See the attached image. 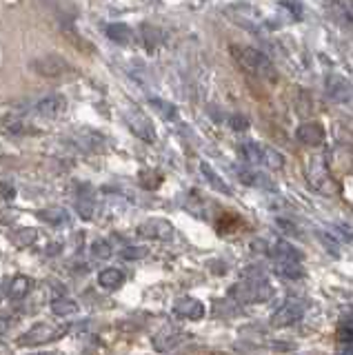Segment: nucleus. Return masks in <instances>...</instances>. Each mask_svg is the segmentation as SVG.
Here are the masks:
<instances>
[{
    "instance_id": "nucleus-1",
    "label": "nucleus",
    "mask_w": 353,
    "mask_h": 355,
    "mask_svg": "<svg viewBox=\"0 0 353 355\" xmlns=\"http://www.w3.org/2000/svg\"><path fill=\"white\" fill-rule=\"evenodd\" d=\"M304 175H307V182L309 187L318 191L320 196H336L338 193V184L334 180V175H331V169H329V160L325 153H311L307 155L304 160Z\"/></svg>"
},
{
    "instance_id": "nucleus-2",
    "label": "nucleus",
    "mask_w": 353,
    "mask_h": 355,
    "mask_svg": "<svg viewBox=\"0 0 353 355\" xmlns=\"http://www.w3.org/2000/svg\"><path fill=\"white\" fill-rule=\"evenodd\" d=\"M231 53H234L236 62L242 67L245 71H249L251 76L256 78H264V80H275V67L273 62L269 60L267 53H262L260 49L256 47H247V44H234L231 47Z\"/></svg>"
},
{
    "instance_id": "nucleus-3",
    "label": "nucleus",
    "mask_w": 353,
    "mask_h": 355,
    "mask_svg": "<svg viewBox=\"0 0 353 355\" xmlns=\"http://www.w3.org/2000/svg\"><path fill=\"white\" fill-rule=\"evenodd\" d=\"M229 295L240 304H260V302H267V300L273 295V288L264 277L262 280L260 277H247V280L238 282L234 288H231Z\"/></svg>"
},
{
    "instance_id": "nucleus-4",
    "label": "nucleus",
    "mask_w": 353,
    "mask_h": 355,
    "mask_svg": "<svg viewBox=\"0 0 353 355\" xmlns=\"http://www.w3.org/2000/svg\"><path fill=\"white\" fill-rule=\"evenodd\" d=\"M67 331H69L67 324H47V322H40V324H34L18 338V347H42V344L64 338Z\"/></svg>"
},
{
    "instance_id": "nucleus-5",
    "label": "nucleus",
    "mask_w": 353,
    "mask_h": 355,
    "mask_svg": "<svg viewBox=\"0 0 353 355\" xmlns=\"http://www.w3.org/2000/svg\"><path fill=\"white\" fill-rule=\"evenodd\" d=\"M304 311H307V302L300 297H289L273 311L271 315V327L275 329H286V327H293L298 324L302 318H304Z\"/></svg>"
},
{
    "instance_id": "nucleus-6",
    "label": "nucleus",
    "mask_w": 353,
    "mask_h": 355,
    "mask_svg": "<svg viewBox=\"0 0 353 355\" xmlns=\"http://www.w3.org/2000/svg\"><path fill=\"white\" fill-rule=\"evenodd\" d=\"M123 114H125L127 127L131 129V133H134V136H138L140 140H145L149 144L156 142V129H153L151 120L147 118L145 111L134 107V105H129V109H125Z\"/></svg>"
},
{
    "instance_id": "nucleus-7",
    "label": "nucleus",
    "mask_w": 353,
    "mask_h": 355,
    "mask_svg": "<svg viewBox=\"0 0 353 355\" xmlns=\"http://www.w3.org/2000/svg\"><path fill=\"white\" fill-rule=\"evenodd\" d=\"M31 69L40 76H45V78H58L62 73L71 71V64L58 53H47V55H40V58H36L34 62H31Z\"/></svg>"
},
{
    "instance_id": "nucleus-8",
    "label": "nucleus",
    "mask_w": 353,
    "mask_h": 355,
    "mask_svg": "<svg viewBox=\"0 0 353 355\" xmlns=\"http://www.w3.org/2000/svg\"><path fill=\"white\" fill-rule=\"evenodd\" d=\"M187 340V333L178 327H173V324H167V327H162L156 336L151 338V347L156 349L158 353H169L173 349H178L180 344Z\"/></svg>"
},
{
    "instance_id": "nucleus-9",
    "label": "nucleus",
    "mask_w": 353,
    "mask_h": 355,
    "mask_svg": "<svg viewBox=\"0 0 353 355\" xmlns=\"http://www.w3.org/2000/svg\"><path fill=\"white\" fill-rule=\"evenodd\" d=\"M138 233L147 240L167 242L173 238V225L164 218H149L147 222H142V225L138 227Z\"/></svg>"
},
{
    "instance_id": "nucleus-10",
    "label": "nucleus",
    "mask_w": 353,
    "mask_h": 355,
    "mask_svg": "<svg viewBox=\"0 0 353 355\" xmlns=\"http://www.w3.org/2000/svg\"><path fill=\"white\" fill-rule=\"evenodd\" d=\"M325 85H327V94L331 100H336V103H342V105L353 103V87L345 80V78L331 73V76H327Z\"/></svg>"
},
{
    "instance_id": "nucleus-11",
    "label": "nucleus",
    "mask_w": 353,
    "mask_h": 355,
    "mask_svg": "<svg viewBox=\"0 0 353 355\" xmlns=\"http://www.w3.org/2000/svg\"><path fill=\"white\" fill-rule=\"evenodd\" d=\"M173 313L178 315V318H184V320H203L205 318V304L200 302V300H196V297H189V295H184V297H178L175 300V304H173Z\"/></svg>"
},
{
    "instance_id": "nucleus-12",
    "label": "nucleus",
    "mask_w": 353,
    "mask_h": 355,
    "mask_svg": "<svg viewBox=\"0 0 353 355\" xmlns=\"http://www.w3.org/2000/svg\"><path fill=\"white\" fill-rule=\"evenodd\" d=\"M295 138L300 140L304 147H320L325 142V127L320 122H302L300 127L295 129Z\"/></svg>"
},
{
    "instance_id": "nucleus-13",
    "label": "nucleus",
    "mask_w": 353,
    "mask_h": 355,
    "mask_svg": "<svg viewBox=\"0 0 353 355\" xmlns=\"http://www.w3.org/2000/svg\"><path fill=\"white\" fill-rule=\"evenodd\" d=\"M64 107H67L64 98L58 96V94H51L47 98H42L40 103L34 107V111H36V116H40V118H56V116L62 114Z\"/></svg>"
},
{
    "instance_id": "nucleus-14",
    "label": "nucleus",
    "mask_w": 353,
    "mask_h": 355,
    "mask_svg": "<svg viewBox=\"0 0 353 355\" xmlns=\"http://www.w3.org/2000/svg\"><path fill=\"white\" fill-rule=\"evenodd\" d=\"M269 255L273 262H302V253L286 240L273 242V247L269 249Z\"/></svg>"
},
{
    "instance_id": "nucleus-15",
    "label": "nucleus",
    "mask_w": 353,
    "mask_h": 355,
    "mask_svg": "<svg viewBox=\"0 0 353 355\" xmlns=\"http://www.w3.org/2000/svg\"><path fill=\"white\" fill-rule=\"evenodd\" d=\"M71 136H74L76 144L83 147V149H87V151H101L103 149V142H105L103 136H101V133L92 131V129H87V127L74 131Z\"/></svg>"
},
{
    "instance_id": "nucleus-16",
    "label": "nucleus",
    "mask_w": 353,
    "mask_h": 355,
    "mask_svg": "<svg viewBox=\"0 0 353 355\" xmlns=\"http://www.w3.org/2000/svg\"><path fill=\"white\" fill-rule=\"evenodd\" d=\"M125 284V273L120 271V269H105L98 273V286L105 288V291H118L120 286Z\"/></svg>"
},
{
    "instance_id": "nucleus-17",
    "label": "nucleus",
    "mask_w": 353,
    "mask_h": 355,
    "mask_svg": "<svg viewBox=\"0 0 353 355\" xmlns=\"http://www.w3.org/2000/svg\"><path fill=\"white\" fill-rule=\"evenodd\" d=\"M31 288H34V282H31V277H27V275H16L14 280L9 282V286H7V295L18 302V300H25L31 293Z\"/></svg>"
},
{
    "instance_id": "nucleus-18",
    "label": "nucleus",
    "mask_w": 353,
    "mask_h": 355,
    "mask_svg": "<svg viewBox=\"0 0 353 355\" xmlns=\"http://www.w3.org/2000/svg\"><path fill=\"white\" fill-rule=\"evenodd\" d=\"M36 240H38V231L31 227H23V229H16L9 233V242L18 249H27L31 244H36Z\"/></svg>"
},
{
    "instance_id": "nucleus-19",
    "label": "nucleus",
    "mask_w": 353,
    "mask_h": 355,
    "mask_svg": "<svg viewBox=\"0 0 353 355\" xmlns=\"http://www.w3.org/2000/svg\"><path fill=\"white\" fill-rule=\"evenodd\" d=\"M273 273L284 280H300L304 277L302 262H273Z\"/></svg>"
},
{
    "instance_id": "nucleus-20",
    "label": "nucleus",
    "mask_w": 353,
    "mask_h": 355,
    "mask_svg": "<svg viewBox=\"0 0 353 355\" xmlns=\"http://www.w3.org/2000/svg\"><path fill=\"white\" fill-rule=\"evenodd\" d=\"M107 38L118 44H127L134 40V31H131V27H127L125 22H112V25L107 27Z\"/></svg>"
},
{
    "instance_id": "nucleus-21",
    "label": "nucleus",
    "mask_w": 353,
    "mask_h": 355,
    "mask_svg": "<svg viewBox=\"0 0 353 355\" xmlns=\"http://www.w3.org/2000/svg\"><path fill=\"white\" fill-rule=\"evenodd\" d=\"M200 171H203V175H205V180L212 184L218 193H225V196H231V187L220 178L214 169H212V164H207V162H200Z\"/></svg>"
},
{
    "instance_id": "nucleus-22",
    "label": "nucleus",
    "mask_w": 353,
    "mask_h": 355,
    "mask_svg": "<svg viewBox=\"0 0 353 355\" xmlns=\"http://www.w3.org/2000/svg\"><path fill=\"white\" fill-rule=\"evenodd\" d=\"M262 166H267L271 171H278L284 166V155L280 151H275L273 147H264L262 144Z\"/></svg>"
},
{
    "instance_id": "nucleus-23",
    "label": "nucleus",
    "mask_w": 353,
    "mask_h": 355,
    "mask_svg": "<svg viewBox=\"0 0 353 355\" xmlns=\"http://www.w3.org/2000/svg\"><path fill=\"white\" fill-rule=\"evenodd\" d=\"M240 153L242 158H245L249 164H260L262 162V144L253 142V140H247L240 144Z\"/></svg>"
},
{
    "instance_id": "nucleus-24",
    "label": "nucleus",
    "mask_w": 353,
    "mask_h": 355,
    "mask_svg": "<svg viewBox=\"0 0 353 355\" xmlns=\"http://www.w3.org/2000/svg\"><path fill=\"white\" fill-rule=\"evenodd\" d=\"M51 311L60 318H67L78 311V302H74L69 297H56V300H51Z\"/></svg>"
},
{
    "instance_id": "nucleus-25",
    "label": "nucleus",
    "mask_w": 353,
    "mask_h": 355,
    "mask_svg": "<svg viewBox=\"0 0 353 355\" xmlns=\"http://www.w3.org/2000/svg\"><path fill=\"white\" fill-rule=\"evenodd\" d=\"M149 105L158 111V114L164 118V120H175L178 118V109H175L171 103H167V100H160V98H151Z\"/></svg>"
},
{
    "instance_id": "nucleus-26",
    "label": "nucleus",
    "mask_w": 353,
    "mask_h": 355,
    "mask_svg": "<svg viewBox=\"0 0 353 355\" xmlns=\"http://www.w3.org/2000/svg\"><path fill=\"white\" fill-rule=\"evenodd\" d=\"M338 340L340 342H351V347H353V311L349 315H345L340 320V324H338Z\"/></svg>"
},
{
    "instance_id": "nucleus-27",
    "label": "nucleus",
    "mask_w": 353,
    "mask_h": 355,
    "mask_svg": "<svg viewBox=\"0 0 353 355\" xmlns=\"http://www.w3.org/2000/svg\"><path fill=\"white\" fill-rule=\"evenodd\" d=\"M38 218L49 222V225H60V222L67 220V211L64 209H45V211H38Z\"/></svg>"
},
{
    "instance_id": "nucleus-28",
    "label": "nucleus",
    "mask_w": 353,
    "mask_h": 355,
    "mask_svg": "<svg viewBox=\"0 0 353 355\" xmlns=\"http://www.w3.org/2000/svg\"><path fill=\"white\" fill-rule=\"evenodd\" d=\"M92 253H94V258H98V260L112 258V244H109L107 240H94L92 242Z\"/></svg>"
},
{
    "instance_id": "nucleus-29",
    "label": "nucleus",
    "mask_w": 353,
    "mask_h": 355,
    "mask_svg": "<svg viewBox=\"0 0 353 355\" xmlns=\"http://www.w3.org/2000/svg\"><path fill=\"white\" fill-rule=\"evenodd\" d=\"M76 209H78V214L85 218V220H92L96 216V207H94V200H87V198H80L78 205H76Z\"/></svg>"
},
{
    "instance_id": "nucleus-30",
    "label": "nucleus",
    "mask_w": 353,
    "mask_h": 355,
    "mask_svg": "<svg viewBox=\"0 0 353 355\" xmlns=\"http://www.w3.org/2000/svg\"><path fill=\"white\" fill-rule=\"evenodd\" d=\"M149 251L147 249H142V247H125L123 251V258L125 260H140V258H145Z\"/></svg>"
},
{
    "instance_id": "nucleus-31",
    "label": "nucleus",
    "mask_w": 353,
    "mask_h": 355,
    "mask_svg": "<svg viewBox=\"0 0 353 355\" xmlns=\"http://www.w3.org/2000/svg\"><path fill=\"white\" fill-rule=\"evenodd\" d=\"M229 122H231V129H236V131H245V129L249 127V120H247L245 116H240V114L231 116Z\"/></svg>"
},
{
    "instance_id": "nucleus-32",
    "label": "nucleus",
    "mask_w": 353,
    "mask_h": 355,
    "mask_svg": "<svg viewBox=\"0 0 353 355\" xmlns=\"http://www.w3.org/2000/svg\"><path fill=\"white\" fill-rule=\"evenodd\" d=\"M16 196V189L9 182H0V198L3 200H12Z\"/></svg>"
},
{
    "instance_id": "nucleus-33",
    "label": "nucleus",
    "mask_w": 353,
    "mask_h": 355,
    "mask_svg": "<svg viewBox=\"0 0 353 355\" xmlns=\"http://www.w3.org/2000/svg\"><path fill=\"white\" fill-rule=\"evenodd\" d=\"M340 355H353V347H342Z\"/></svg>"
},
{
    "instance_id": "nucleus-34",
    "label": "nucleus",
    "mask_w": 353,
    "mask_h": 355,
    "mask_svg": "<svg viewBox=\"0 0 353 355\" xmlns=\"http://www.w3.org/2000/svg\"><path fill=\"white\" fill-rule=\"evenodd\" d=\"M34 355H62L60 351H45V353H34Z\"/></svg>"
}]
</instances>
